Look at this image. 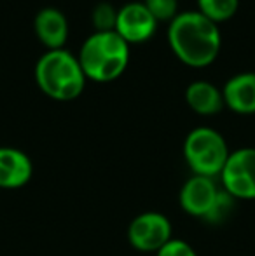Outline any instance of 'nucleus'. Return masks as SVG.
Returning a JSON list of instances; mask_svg holds the SVG:
<instances>
[{
  "label": "nucleus",
  "instance_id": "10",
  "mask_svg": "<svg viewBox=\"0 0 255 256\" xmlns=\"http://www.w3.org/2000/svg\"><path fill=\"white\" fill-rule=\"evenodd\" d=\"M224 103L236 114H255V72L236 74L222 89Z\"/></svg>",
  "mask_w": 255,
  "mask_h": 256
},
{
  "label": "nucleus",
  "instance_id": "8",
  "mask_svg": "<svg viewBox=\"0 0 255 256\" xmlns=\"http://www.w3.org/2000/svg\"><path fill=\"white\" fill-rule=\"evenodd\" d=\"M157 26L156 18L143 2H129L117 9L116 32L128 44H140L149 40Z\"/></svg>",
  "mask_w": 255,
  "mask_h": 256
},
{
  "label": "nucleus",
  "instance_id": "15",
  "mask_svg": "<svg viewBox=\"0 0 255 256\" xmlns=\"http://www.w3.org/2000/svg\"><path fill=\"white\" fill-rule=\"evenodd\" d=\"M143 4L156 21H171L178 14V0H143Z\"/></svg>",
  "mask_w": 255,
  "mask_h": 256
},
{
  "label": "nucleus",
  "instance_id": "9",
  "mask_svg": "<svg viewBox=\"0 0 255 256\" xmlns=\"http://www.w3.org/2000/svg\"><path fill=\"white\" fill-rule=\"evenodd\" d=\"M34 172L32 160L25 152L0 146V188H20L27 185Z\"/></svg>",
  "mask_w": 255,
  "mask_h": 256
},
{
  "label": "nucleus",
  "instance_id": "14",
  "mask_svg": "<svg viewBox=\"0 0 255 256\" xmlns=\"http://www.w3.org/2000/svg\"><path fill=\"white\" fill-rule=\"evenodd\" d=\"M93 24L96 32H112L116 30L117 9L109 2H100L93 9Z\"/></svg>",
  "mask_w": 255,
  "mask_h": 256
},
{
  "label": "nucleus",
  "instance_id": "1",
  "mask_svg": "<svg viewBox=\"0 0 255 256\" xmlns=\"http://www.w3.org/2000/svg\"><path fill=\"white\" fill-rule=\"evenodd\" d=\"M168 42L180 61L189 66H206L220 51V30L217 23L199 10L178 12L168 26Z\"/></svg>",
  "mask_w": 255,
  "mask_h": 256
},
{
  "label": "nucleus",
  "instance_id": "3",
  "mask_svg": "<svg viewBox=\"0 0 255 256\" xmlns=\"http://www.w3.org/2000/svg\"><path fill=\"white\" fill-rule=\"evenodd\" d=\"M77 58L86 78L110 82L126 70L129 63V44L116 30L95 32L84 40Z\"/></svg>",
  "mask_w": 255,
  "mask_h": 256
},
{
  "label": "nucleus",
  "instance_id": "16",
  "mask_svg": "<svg viewBox=\"0 0 255 256\" xmlns=\"http://www.w3.org/2000/svg\"><path fill=\"white\" fill-rule=\"evenodd\" d=\"M156 256H197L194 253V250L184 240L171 239L163 250L157 251Z\"/></svg>",
  "mask_w": 255,
  "mask_h": 256
},
{
  "label": "nucleus",
  "instance_id": "2",
  "mask_svg": "<svg viewBox=\"0 0 255 256\" xmlns=\"http://www.w3.org/2000/svg\"><path fill=\"white\" fill-rule=\"evenodd\" d=\"M35 80L46 96L56 102H70L82 94L86 74L79 58L67 49H51L39 58Z\"/></svg>",
  "mask_w": 255,
  "mask_h": 256
},
{
  "label": "nucleus",
  "instance_id": "7",
  "mask_svg": "<svg viewBox=\"0 0 255 256\" xmlns=\"http://www.w3.org/2000/svg\"><path fill=\"white\" fill-rule=\"evenodd\" d=\"M222 194L213 178L194 174L180 190V206L185 212L196 218H210L222 206Z\"/></svg>",
  "mask_w": 255,
  "mask_h": 256
},
{
  "label": "nucleus",
  "instance_id": "13",
  "mask_svg": "<svg viewBox=\"0 0 255 256\" xmlns=\"http://www.w3.org/2000/svg\"><path fill=\"white\" fill-rule=\"evenodd\" d=\"M199 12L210 18L211 21H225L238 10L239 0H197Z\"/></svg>",
  "mask_w": 255,
  "mask_h": 256
},
{
  "label": "nucleus",
  "instance_id": "4",
  "mask_svg": "<svg viewBox=\"0 0 255 256\" xmlns=\"http://www.w3.org/2000/svg\"><path fill=\"white\" fill-rule=\"evenodd\" d=\"M229 154L225 140L211 128L192 129L184 143L185 160L197 176H220Z\"/></svg>",
  "mask_w": 255,
  "mask_h": 256
},
{
  "label": "nucleus",
  "instance_id": "6",
  "mask_svg": "<svg viewBox=\"0 0 255 256\" xmlns=\"http://www.w3.org/2000/svg\"><path fill=\"white\" fill-rule=\"evenodd\" d=\"M128 240L138 251H159L171 240V223L161 212L138 214L128 226Z\"/></svg>",
  "mask_w": 255,
  "mask_h": 256
},
{
  "label": "nucleus",
  "instance_id": "12",
  "mask_svg": "<svg viewBox=\"0 0 255 256\" xmlns=\"http://www.w3.org/2000/svg\"><path fill=\"white\" fill-rule=\"evenodd\" d=\"M185 100L189 106L199 115H215L224 108V96L213 84L206 80H196L185 89Z\"/></svg>",
  "mask_w": 255,
  "mask_h": 256
},
{
  "label": "nucleus",
  "instance_id": "5",
  "mask_svg": "<svg viewBox=\"0 0 255 256\" xmlns=\"http://www.w3.org/2000/svg\"><path fill=\"white\" fill-rule=\"evenodd\" d=\"M220 178L229 196L255 199V148H239L229 154Z\"/></svg>",
  "mask_w": 255,
  "mask_h": 256
},
{
  "label": "nucleus",
  "instance_id": "11",
  "mask_svg": "<svg viewBox=\"0 0 255 256\" xmlns=\"http://www.w3.org/2000/svg\"><path fill=\"white\" fill-rule=\"evenodd\" d=\"M39 40L51 49H63L68 37V21L65 14L56 7H44L37 12L34 21Z\"/></svg>",
  "mask_w": 255,
  "mask_h": 256
}]
</instances>
